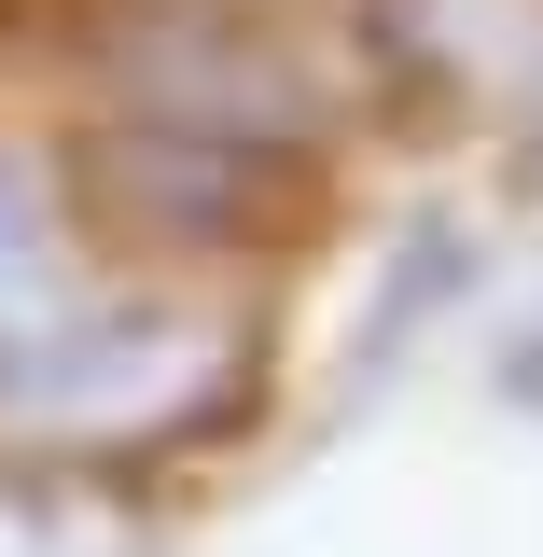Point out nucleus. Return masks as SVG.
Here are the masks:
<instances>
[{"label": "nucleus", "instance_id": "1", "mask_svg": "<svg viewBox=\"0 0 543 557\" xmlns=\"http://www.w3.org/2000/svg\"><path fill=\"white\" fill-rule=\"evenodd\" d=\"M209 362L196 321H112V307H70V321H42V335L0 348V418L14 432H139V418L182 405V376Z\"/></svg>", "mask_w": 543, "mask_h": 557}, {"label": "nucleus", "instance_id": "2", "mask_svg": "<svg viewBox=\"0 0 543 557\" xmlns=\"http://www.w3.org/2000/svg\"><path fill=\"white\" fill-rule=\"evenodd\" d=\"M84 293H70V251H57V209L28 196V168L0 153V348L42 335V321H70Z\"/></svg>", "mask_w": 543, "mask_h": 557}, {"label": "nucleus", "instance_id": "4", "mask_svg": "<svg viewBox=\"0 0 543 557\" xmlns=\"http://www.w3.org/2000/svg\"><path fill=\"white\" fill-rule=\"evenodd\" d=\"M0 557H42V544H28V516H0Z\"/></svg>", "mask_w": 543, "mask_h": 557}, {"label": "nucleus", "instance_id": "3", "mask_svg": "<svg viewBox=\"0 0 543 557\" xmlns=\"http://www.w3.org/2000/svg\"><path fill=\"white\" fill-rule=\"evenodd\" d=\"M502 391H516V405H543V335L516 348V362H502Z\"/></svg>", "mask_w": 543, "mask_h": 557}]
</instances>
